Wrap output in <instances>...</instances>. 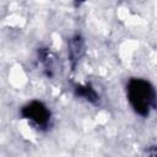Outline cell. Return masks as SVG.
<instances>
[{"instance_id":"6da1fadb","label":"cell","mask_w":157,"mask_h":157,"mask_svg":"<svg viewBox=\"0 0 157 157\" xmlns=\"http://www.w3.org/2000/svg\"><path fill=\"white\" fill-rule=\"evenodd\" d=\"M126 97L131 108L141 117H147L157 107L155 87L144 78H130L126 83Z\"/></svg>"},{"instance_id":"7a4b0ae2","label":"cell","mask_w":157,"mask_h":157,"mask_svg":"<svg viewBox=\"0 0 157 157\" xmlns=\"http://www.w3.org/2000/svg\"><path fill=\"white\" fill-rule=\"evenodd\" d=\"M21 115L39 129L48 128L50 123V110L47 108L45 104L38 101H32L27 103L21 109Z\"/></svg>"},{"instance_id":"3957f363","label":"cell","mask_w":157,"mask_h":157,"mask_svg":"<svg viewBox=\"0 0 157 157\" xmlns=\"http://www.w3.org/2000/svg\"><path fill=\"white\" fill-rule=\"evenodd\" d=\"M67 53H69V59L71 63L72 69L76 66V64L80 61V59L83 56L85 53V42L81 38V36H75L69 40V47H67Z\"/></svg>"},{"instance_id":"277c9868","label":"cell","mask_w":157,"mask_h":157,"mask_svg":"<svg viewBox=\"0 0 157 157\" xmlns=\"http://www.w3.org/2000/svg\"><path fill=\"white\" fill-rule=\"evenodd\" d=\"M75 92L78 97L85 98L87 102L90 103H97L99 99L98 93L96 92V90L90 86V85H77L75 88Z\"/></svg>"},{"instance_id":"5b68a950","label":"cell","mask_w":157,"mask_h":157,"mask_svg":"<svg viewBox=\"0 0 157 157\" xmlns=\"http://www.w3.org/2000/svg\"><path fill=\"white\" fill-rule=\"evenodd\" d=\"M76 1H78V2H82V1H85V0H76Z\"/></svg>"}]
</instances>
